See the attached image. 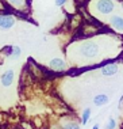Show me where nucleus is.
Instances as JSON below:
<instances>
[{
	"label": "nucleus",
	"instance_id": "nucleus-5",
	"mask_svg": "<svg viewBox=\"0 0 123 129\" xmlns=\"http://www.w3.org/2000/svg\"><path fill=\"white\" fill-rule=\"evenodd\" d=\"M119 72V62L118 61H105L99 65V74L104 78H112Z\"/></svg>",
	"mask_w": 123,
	"mask_h": 129
},
{
	"label": "nucleus",
	"instance_id": "nucleus-20",
	"mask_svg": "<svg viewBox=\"0 0 123 129\" xmlns=\"http://www.w3.org/2000/svg\"><path fill=\"white\" fill-rule=\"evenodd\" d=\"M118 107H119V109H123V94H122V96H120V99H119V103H118Z\"/></svg>",
	"mask_w": 123,
	"mask_h": 129
},
{
	"label": "nucleus",
	"instance_id": "nucleus-19",
	"mask_svg": "<svg viewBox=\"0 0 123 129\" xmlns=\"http://www.w3.org/2000/svg\"><path fill=\"white\" fill-rule=\"evenodd\" d=\"M69 2V0H55V6H57V7H65V4H66V3H68Z\"/></svg>",
	"mask_w": 123,
	"mask_h": 129
},
{
	"label": "nucleus",
	"instance_id": "nucleus-15",
	"mask_svg": "<svg viewBox=\"0 0 123 129\" xmlns=\"http://www.w3.org/2000/svg\"><path fill=\"white\" fill-rule=\"evenodd\" d=\"M20 129H35V126L33 125L31 121H27V120H22L20 121Z\"/></svg>",
	"mask_w": 123,
	"mask_h": 129
},
{
	"label": "nucleus",
	"instance_id": "nucleus-14",
	"mask_svg": "<svg viewBox=\"0 0 123 129\" xmlns=\"http://www.w3.org/2000/svg\"><path fill=\"white\" fill-rule=\"evenodd\" d=\"M0 53H2V56H4L6 58H10V56L12 53V45H6V46L0 50Z\"/></svg>",
	"mask_w": 123,
	"mask_h": 129
},
{
	"label": "nucleus",
	"instance_id": "nucleus-12",
	"mask_svg": "<svg viewBox=\"0 0 123 129\" xmlns=\"http://www.w3.org/2000/svg\"><path fill=\"white\" fill-rule=\"evenodd\" d=\"M91 116H92V110L89 107H85L81 113V117H80V125H87L91 120Z\"/></svg>",
	"mask_w": 123,
	"mask_h": 129
},
{
	"label": "nucleus",
	"instance_id": "nucleus-21",
	"mask_svg": "<svg viewBox=\"0 0 123 129\" xmlns=\"http://www.w3.org/2000/svg\"><path fill=\"white\" fill-rule=\"evenodd\" d=\"M99 128H100V125H99V124H95L93 126H92V129H99Z\"/></svg>",
	"mask_w": 123,
	"mask_h": 129
},
{
	"label": "nucleus",
	"instance_id": "nucleus-11",
	"mask_svg": "<svg viewBox=\"0 0 123 129\" xmlns=\"http://www.w3.org/2000/svg\"><path fill=\"white\" fill-rule=\"evenodd\" d=\"M108 102H110V96H108L107 94H97V95L93 96V105L97 107L104 106V105H107Z\"/></svg>",
	"mask_w": 123,
	"mask_h": 129
},
{
	"label": "nucleus",
	"instance_id": "nucleus-16",
	"mask_svg": "<svg viewBox=\"0 0 123 129\" xmlns=\"http://www.w3.org/2000/svg\"><path fill=\"white\" fill-rule=\"evenodd\" d=\"M8 11L12 14L14 10H11L8 6H7L6 0H0V14H3V12H8Z\"/></svg>",
	"mask_w": 123,
	"mask_h": 129
},
{
	"label": "nucleus",
	"instance_id": "nucleus-13",
	"mask_svg": "<svg viewBox=\"0 0 123 129\" xmlns=\"http://www.w3.org/2000/svg\"><path fill=\"white\" fill-rule=\"evenodd\" d=\"M20 56H22V49H20V46H18V45H12V53L10 56L8 60H18V58H20Z\"/></svg>",
	"mask_w": 123,
	"mask_h": 129
},
{
	"label": "nucleus",
	"instance_id": "nucleus-2",
	"mask_svg": "<svg viewBox=\"0 0 123 129\" xmlns=\"http://www.w3.org/2000/svg\"><path fill=\"white\" fill-rule=\"evenodd\" d=\"M92 8H93V11L96 12L97 15L108 16V15H111V14L115 11L116 4H115L114 0H93Z\"/></svg>",
	"mask_w": 123,
	"mask_h": 129
},
{
	"label": "nucleus",
	"instance_id": "nucleus-22",
	"mask_svg": "<svg viewBox=\"0 0 123 129\" xmlns=\"http://www.w3.org/2000/svg\"><path fill=\"white\" fill-rule=\"evenodd\" d=\"M15 129H20V128H15Z\"/></svg>",
	"mask_w": 123,
	"mask_h": 129
},
{
	"label": "nucleus",
	"instance_id": "nucleus-3",
	"mask_svg": "<svg viewBox=\"0 0 123 129\" xmlns=\"http://www.w3.org/2000/svg\"><path fill=\"white\" fill-rule=\"evenodd\" d=\"M26 69L27 72L30 74V76L33 78L34 82H42V80L45 79H49V71L46 68L41 67V65H38L37 62H35L34 60H29V64L26 65Z\"/></svg>",
	"mask_w": 123,
	"mask_h": 129
},
{
	"label": "nucleus",
	"instance_id": "nucleus-1",
	"mask_svg": "<svg viewBox=\"0 0 123 129\" xmlns=\"http://www.w3.org/2000/svg\"><path fill=\"white\" fill-rule=\"evenodd\" d=\"M101 49L100 45L93 40H85V41H80L79 44H76L73 46V50L68 53L69 60H72L76 64L84 65L85 62L95 61L100 57Z\"/></svg>",
	"mask_w": 123,
	"mask_h": 129
},
{
	"label": "nucleus",
	"instance_id": "nucleus-6",
	"mask_svg": "<svg viewBox=\"0 0 123 129\" xmlns=\"http://www.w3.org/2000/svg\"><path fill=\"white\" fill-rule=\"evenodd\" d=\"M62 129H80V121H77L72 114H64L57 120Z\"/></svg>",
	"mask_w": 123,
	"mask_h": 129
},
{
	"label": "nucleus",
	"instance_id": "nucleus-23",
	"mask_svg": "<svg viewBox=\"0 0 123 129\" xmlns=\"http://www.w3.org/2000/svg\"><path fill=\"white\" fill-rule=\"evenodd\" d=\"M43 129H46V128H43Z\"/></svg>",
	"mask_w": 123,
	"mask_h": 129
},
{
	"label": "nucleus",
	"instance_id": "nucleus-4",
	"mask_svg": "<svg viewBox=\"0 0 123 129\" xmlns=\"http://www.w3.org/2000/svg\"><path fill=\"white\" fill-rule=\"evenodd\" d=\"M46 69L53 72V74H65V72H69V65L64 58L54 57L47 62V68Z\"/></svg>",
	"mask_w": 123,
	"mask_h": 129
},
{
	"label": "nucleus",
	"instance_id": "nucleus-8",
	"mask_svg": "<svg viewBox=\"0 0 123 129\" xmlns=\"http://www.w3.org/2000/svg\"><path fill=\"white\" fill-rule=\"evenodd\" d=\"M14 82H15V72H14V69H6V71L0 75V86L4 90L11 88Z\"/></svg>",
	"mask_w": 123,
	"mask_h": 129
},
{
	"label": "nucleus",
	"instance_id": "nucleus-17",
	"mask_svg": "<svg viewBox=\"0 0 123 129\" xmlns=\"http://www.w3.org/2000/svg\"><path fill=\"white\" fill-rule=\"evenodd\" d=\"M116 128V120L114 117H110L107 121V125H105V129H115Z\"/></svg>",
	"mask_w": 123,
	"mask_h": 129
},
{
	"label": "nucleus",
	"instance_id": "nucleus-18",
	"mask_svg": "<svg viewBox=\"0 0 123 129\" xmlns=\"http://www.w3.org/2000/svg\"><path fill=\"white\" fill-rule=\"evenodd\" d=\"M49 129H62L61 125H59L57 121H51L50 125H49Z\"/></svg>",
	"mask_w": 123,
	"mask_h": 129
},
{
	"label": "nucleus",
	"instance_id": "nucleus-7",
	"mask_svg": "<svg viewBox=\"0 0 123 129\" xmlns=\"http://www.w3.org/2000/svg\"><path fill=\"white\" fill-rule=\"evenodd\" d=\"M16 23V16L11 12H3L0 14V30L7 31L11 30Z\"/></svg>",
	"mask_w": 123,
	"mask_h": 129
},
{
	"label": "nucleus",
	"instance_id": "nucleus-10",
	"mask_svg": "<svg viewBox=\"0 0 123 129\" xmlns=\"http://www.w3.org/2000/svg\"><path fill=\"white\" fill-rule=\"evenodd\" d=\"M108 25L116 33H123V16L122 15H111L108 19Z\"/></svg>",
	"mask_w": 123,
	"mask_h": 129
},
{
	"label": "nucleus",
	"instance_id": "nucleus-9",
	"mask_svg": "<svg viewBox=\"0 0 123 129\" xmlns=\"http://www.w3.org/2000/svg\"><path fill=\"white\" fill-rule=\"evenodd\" d=\"M6 3L14 11H27L30 0H6Z\"/></svg>",
	"mask_w": 123,
	"mask_h": 129
}]
</instances>
